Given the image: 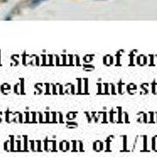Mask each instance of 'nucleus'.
<instances>
[{
  "instance_id": "nucleus-1",
  "label": "nucleus",
  "mask_w": 157,
  "mask_h": 157,
  "mask_svg": "<svg viewBox=\"0 0 157 157\" xmlns=\"http://www.w3.org/2000/svg\"><path fill=\"white\" fill-rule=\"evenodd\" d=\"M44 1H46V0H34V1L32 2V5L37 6V5H39V4L42 3L43 2H44Z\"/></svg>"
}]
</instances>
